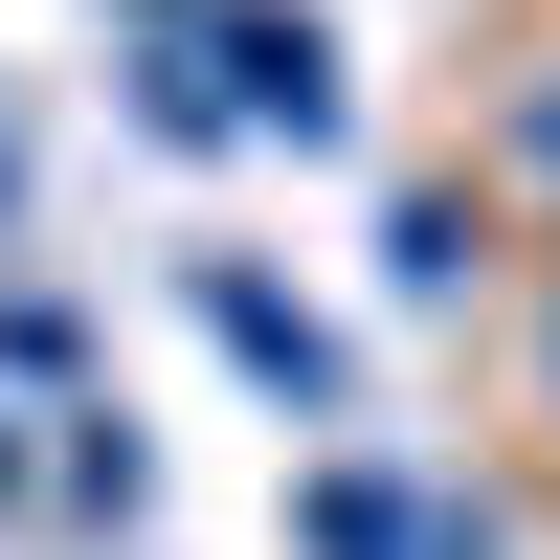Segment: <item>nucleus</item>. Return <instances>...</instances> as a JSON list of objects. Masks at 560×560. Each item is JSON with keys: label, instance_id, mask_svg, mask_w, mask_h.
I'll use <instances>...</instances> for the list:
<instances>
[{"label": "nucleus", "instance_id": "obj_2", "mask_svg": "<svg viewBox=\"0 0 560 560\" xmlns=\"http://www.w3.org/2000/svg\"><path fill=\"white\" fill-rule=\"evenodd\" d=\"M247 113L269 135H337V45H314V23H247Z\"/></svg>", "mask_w": 560, "mask_h": 560}, {"label": "nucleus", "instance_id": "obj_1", "mask_svg": "<svg viewBox=\"0 0 560 560\" xmlns=\"http://www.w3.org/2000/svg\"><path fill=\"white\" fill-rule=\"evenodd\" d=\"M202 314H224V359H247L269 404H337V337H314L292 292H247V269H202Z\"/></svg>", "mask_w": 560, "mask_h": 560}]
</instances>
